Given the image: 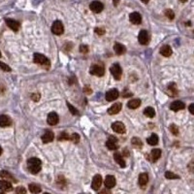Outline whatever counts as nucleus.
<instances>
[{
    "label": "nucleus",
    "mask_w": 194,
    "mask_h": 194,
    "mask_svg": "<svg viewBox=\"0 0 194 194\" xmlns=\"http://www.w3.org/2000/svg\"><path fill=\"white\" fill-rule=\"evenodd\" d=\"M159 52H160V54L163 56H165V58H169V56H171V54H172L173 50H172V49H171L170 46L164 45V46H162V47L160 48V50H159Z\"/></svg>",
    "instance_id": "18"
},
{
    "label": "nucleus",
    "mask_w": 194,
    "mask_h": 194,
    "mask_svg": "<svg viewBox=\"0 0 194 194\" xmlns=\"http://www.w3.org/2000/svg\"><path fill=\"white\" fill-rule=\"evenodd\" d=\"M95 32L98 34V35H103V34H105V29L104 28L97 27V28H95Z\"/></svg>",
    "instance_id": "42"
},
{
    "label": "nucleus",
    "mask_w": 194,
    "mask_h": 194,
    "mask_svg": "<svg viewBox=\"0 0 194 194\" xmlns=\"http://www.w3.org/2000/svg\"><path fill=\"white\" fill-rule=\"evenodd\" d=\"M104 184H105V186L107 188H113L114 186L116 185V178L114 176H112V175L107 176L106 179H105Z\"/></svg>",
    "instance_id": "15"
},
{
    "label": "nucleus",
    "mask_w": 194,
    "mask_h": 194,
    "mask_svg": "<svg viewBox=\"0 0 194 194\" xmlns=\"http://www.w3.org/2000/svg\"><path fill=\"white\" fill-rule=\"evenodd\" d=\"M160 156H161V150L160 149H155V150L151 151V161H153V162L157 161L158 159L160 158Z\"/></svg>",
    "instance_id": "22"
},
{
    "label": "nucleus",
    "mask_w": 194,
    "mask_h": 194,
    "mask_svg": "<svg viewBox=\"0 0 194 194\" xmlns=\"http://www.w3.org/2000/svg\"><path fill=\"white\" fill-rule=\"evenodd\" d=\"M121 107H122L121 103H118H118H115L108 110V114H109V115H116V114L119 113V111L121 110Z\"/></svg>",
    "instance_id": "19"
},
{
    "label": "nucleus",
    "mask_w": 194,
    "mask_h": 194,
    "mask_svg": "<svg viewBox=\"0 0 194 194\" xmlns=\"http://www.w3.org/2000/svg\"><path fill=\"white\" fill-rule=\"evenodd\" d=\"M144 115L147 118H153L155 116V111L151 107H147L144 110Z\"/></svg>",
    "instance_id": "29"
},
{
    "label": "nucleus",
    "mask_w": 194,
    "mask_h": 194,
    "mask_svg": "<svg viewBox=\"0 0 194 194\" xmlns=\"http://www.w3.org/2000/svg\"><path fill=\"white\" fill-rule=\"evenodd\" d=\"M89 72L91 75H94L97 77H102L105 74V67L101 64H94L90 66Z\"/></svg>",
    "instance_id": "2"
},
{
    "label": "nucleus",
    "mask_w": 194,
    "mask_h": 194,
    "mask_svg": "<svg viewBox=\"0 0 194 194\" xmlns=\"http://www.w3.org/2000/svg\"><path fill=\"white\" fill-rule=\"evenodd\" d=\"M13 189V185L10 181L2 180L0 181V190L2 191H11Z\"/></svg>",
    "instance_id": "16"
},
{
    "label": "nucleus",
    "mask_w": 194,
    "mask_h": 194,
    "mask_svg": "<svg viewBox=\"0 0 194 194\" xmlns=\"http://www.w3.org/2000/svg\"><path fill=\"white\" fill-rule=\"evenodd\" d=\"M0 177L3 179H5V181H17L15 179H14V177L11 175L9 172H7V171H2L1 173H0Z\"/></svg>",
    "instance_id": "28"
},
{
    "label": "nucleus",
    "mask_w": 194,
    "mask_h": 194,
    "mask_svg": "<svg viewBox=\"0 0 194 194\" xmlns=\"http://www.w3.org/2000/svg\"><path fill=\"white\" fill-rule=\"evenodd\" d=\"M114 50H115V53L118 55H121L125 53V50H126V48L124 47L122 44H119V43H116L115 46H114Z\"/></svg>",
    "instance_id": "21"
},
{
    "label": "nucleus",
    "mask_w": 194,
    "mask_h": 194,
    "mask_svg": "<svg viewBox=\"0 0 194 194\" xmlns=\"http://www.w3.org/2000/svg\"><path fill=\"white\" fill-rule=\"evenodd\" d=\"M67 106H68V108H69L70 112L73 114V115H78V111H77L76 108H74L70 103H67Z\"/></svg>",
    "instance_id": "40"
},
{
    "label": "nucleus",
    "mask_w": 194,
    "mask_h": 194,
    "mask_svg": "<svg viewBox=\"0 0 194 194\" xmlns=\"http://www.w3.org/2000/svg\"><path fill=\"white\" fill-rule=\"evenodd\" d=\"M11 124H12V119H11L8 116H5V115L0 116V126L8 127Z\"/></svg>",
    "instance_id": "17"
},
{
    "label": "nucleus",
    "mask_w": 194,
    "mask_h": 194,
    "mask_svg": "<svg viewBox=\"0 0 194 194\" xmlns=\"http://www.w3.org/2000/svg\"><path fill=\"white\" fill-rule=\"evenodd\" d=\"M80 52L83 53V54H87L88 53V47L85 45H82L81 47H80Z\"/></svg>",
    "instance_id": "41"
},
{
    "label": "nucleus",
    "mask_w": 194,
    "mask_h": 194,
    "mask_svg": "<svg viewBox=\"0 0 194 194\" xmlns=\"http://www.w3.org/2000/svg\"><path fill=\"white\" fill-rule=\"evenodd\" d=\"M138 40L141 45H147L149 43V33H147V31L141 30L138 35Z\"/></svg>",
    "instance_id": "9"
},
{
    "label": "nucleus",
    "mask_w": 194,
    "mask_h": 194,
    "mask_svg": "<svg viewBox=\"0 0 194 194\" xmlns=\"http://www.w3.org/2000/svg\"><path fill=\"white\" fill-rule=\"evenodd\" d=\"M141 1H142L143 3H149L150 0H141Z\"/></svg>",
    "instance_id": "47"
},
{
    "label": "nucleus",
    "mask_w": 194,
    "mask_h": 194,
    "mask_svg": "<svg viewBox=\"0 0 194 194\" xmlns=\"http://www.w3.org/2000/svg\"><path fill=\"white\" fill-rule=\"evenodd\" d=\"M141 105V100L136 98V99H132L130 100L128 103H127V106L129 109H137V108H139Z\"/></svg>",
    "instance_id": "25"
},
{
    "label": "nucleus",
    "mask_w": 194,
    "mask_h": 194,
    "mask_svg": "<svg viewBox=\"0 0 194 194\" xmlns=\"http://www.w3.org/2000/svg\"><path fill=\"white\" fill-rule=\"evenodd\" d=\"M189 112L192 114V115L194 114V105H193V104H191V105L189 106Z\"/></svg>",
    "instance_id": "46"
},
{
    "label": "nucleus",
    "mask_w": 194,
    "mask_h": 194,
    "mask_svg": "<svg viewBox=\"0 0 194 194\" xmlns=\"http://www.w3.org/2000/svg\"><path fill=\"white\" fill-rule=\"evenodd\" d=\"M170 130H171V132H172L174 135H178L179 134V128H178V126H177V125H175V124H172V125H170Z\"/></svg>",
    "instance_id": "37"
},
{
    "label": "nucleus",
    "mask_w": 194,
    "mask_h": 194,
    "mask_svg": "<svg viewBox=\"0 0 194 194\" xmlns=\"http://www.w3.org/2000/svg\"><path fill=\"white\" fill-rule=\"evenodd\" d=\"M110 70H111L112 75L114 76V78H115V79L117 80V81H118V80H121V75H122V69H121V65L118 64V63L113 64Z\"/></svg>",
    "instance_id": "5"
},
{
    "label": "nucleus",
    "mask_w": 194,
    "mask_h": 194,
    "mask_svg": "<svg viewBox=\"0 0 194 194\" xmlns=\"http://www.w3.org/2000/svg\"><path fill=\"white\" fill-rule=\"evenodd\" d=\"M129 21L132 22L133 24H140L142 21V16L137 12L131 13L129 16Z\"/></svg>",
    "instance_id": "14"
},
{
    "label": "nucleus",
    "mask_w": 194,
    "mask_h": 194,
    "mask_svg": "<svg viewBox=\"0 0 194 194\" xmlns=\"http://www.w3.org/2000/svg\"><path fill=\"white\" fill-rule=\"evenodd\" d=\"M5 21H6V24L12 30L18 31L20 29V22L19 21H17L15 20H12V19H6V20H5Z\"/></svg>",
    "instance_id": "13"
},
{
    "label": "nucleus",
    "mask_w": 194,
    "mask_h": 194,
    "mask_svg": "<svg viewBox=\"0 0 194 194\" xmlns=\"http://www.w3.org/2000/svg\"><path fill=\"white\" fill-rule=\"evenodd\" d=\"M114 157H115V161L121 168H124L125 167V161H124V159H123V156L121 155V153H119V152H116L115 155H114Z\"/></svg>",
    "instance_id": "23"
},
{
    "label": "nucleus",
    "mask_w": 194,
    "mask_h": 194,
    "mask_svg": "<svg viewBox=\"0 0 194 194\" xmlns=\"http://www.w3.org/2000/svg\"><path fill=\"white\" fill-rule=\"evenodd\" d=\"M102 177L101 175H95L92 179V182H91V187L93 190H98L102 185Z\"/></svg>",
    "instance_id": "7"
},
{
    "label": "nucleus",
    "mask_w": 194,
    "mask_h": 194,
    "mask_svg": "<svg viewBox=\"0 0 194 194\" xmlns=\"http://www.w3.org/2000/svg\"><path fill=\"white\" fill-rule=\"evenodd\" d=\"M158 136L156 134H152L149 139H147V143H149V145L151 146H155L158 144Z\"/></svg>",
    "instance_id": "30"
},
{
    "label": "nucleus",
    "mask_w": 194,
    "mask_h": 194,
    "mask_svg": "<svg viewBox=\"0 0 194 194\" xmlns=\"http://www.w3.org/2000/svg\"><path fill=\"white\" fill-rule=\"evenodd\" d=\"M0 56H1V52H0Z\"/></svg>",
    "instance_id": "51"
},
{
    "label": "nucleus",
    "mask_w": 194,
    "mask_h": 194,
    "mask_svg": "<svg viewBox=\"0 0 194 194\" xmlns=\"http://www.w3.org/2000/svg\"><path fill=\"white\" fill-rule=\"evenodd\" d=\"M131 142H132V145H134L135 147H142L143 146V143L141 141V139L137 138V137H134V138H132V140H131Z\"/></svg>",
    "instance_id": "33"
},
{
    "label": "nucleus",
    "mask_w": 194,
    "mask_h": 194,
    "mask_svg": "<svg viewBox=\"0 0 194 194\" xmlns=\"http://www.w3.org/2000/svg\"><path fill=\"white\" fill-rule=\"evenodd\" d=\"M1 153H2V147H0V155H1Z\"/></svg>",
    "instance_id": "49"
},
{
    "label": "nucleus",
    "mask_w": 194,
    "mask_h": 194,
    "mask_svg": "<svg viewBox=\"0 0 194 194\" xmlns=\"http://www.w3.org/2000/svg\"><path fill=\"white\" fill-rule=\"evenodd\" d=\"M168 92H169L170 96H176L177 94H178V90H177V88H176V84H169V87H168Z\"/></svg>",
    "instance_id": "31"
},
{
    "label": "nucleus",
    "mask_w": 194,
    "mask_h": 194,
    "mask_svg": "<svg viewBox=\"0 0 194 194\" xmlns=\"http://www.w3.org/2000/svg\"><path fill=\"white\" fill-rule=\"evenodd\" d=\"M31 99H32L33 101H35V102L39 101V99H40V94H38V93H33V94L31 95Z\"/></svg>",
    "instance_id": "43"
},
{
    "label": "nucleus",
    "mask_w": 194,
    "mask_h": 194,
    "mask_svg": "<svg viewBox=\"0 0 194 194\" xmlns=\"http://www.w3.org/2000/svg\"><path fill=\"white\" fill-rule=\"evenodd\" d=\"M33 60H34V62H35V63L40 64V65H43V66L50 65L49 59L46 58L44 54H34Z\"/></svg>",
    "instance_id": "3"
},
{
    "label": "nucleus",
    "mask_w": 194,
    "mask_h": 194,
    "mask_svg": "<svg viewBox=\"0 0 194 194\" xmlns=\"http://www.w3.org/2000/svg\"><path fill=\"white\" fill-rule=\"evenodd\" d=\"M118 95H119L118 90H117V89H111V90H109L106 93L105 97H106V100L107 101L111 102V101H115L118 98Z\"/></svg>",
    "instance_id": "12"
},
{
    "label": "nucleus",
    "mask_w": 194,
    "mask_h": 194,
    "mask_svg": "<svg viewBox=\"0 0 194 194\" xmlns=\"http://www.w3.org/2000/svg\"><path fill=\"white\" fill-rule=\"evenodd\" d=\"M98 194H112V193H111V191H109V190L104 189V190H101Z\"/></svg>",
    "instance_id": "44"
},
{
    "label": "nucleus",
    "mask_w": 194,
    "mask_h": 194,
    "mask_svg": "<svg viewBox=\"0 0 194 194\" xmlns=\"http://www.w3.org/2000/svg\"><path fill=\"white\" fill-rule=\"evenodd\" d=\"M52 32L55 35H61L64 32L63 24L60 21H55L52 25Z\"/></svg>",
    "instance_id": "4"
},
{
    "label": "nucleus",
    "mask_w": 194,
    "mask_h": 194,
    "mask_svg": "<svg viewBox=\"0 0 194 194\" xmlns=\"http://www.w3.org/2000/svg\"><path fill=\"white\" fill-rule=\"evenodd\" d=\"M180 1H181V2H182V3H185V2H186V1H187V0H180Z\"/></svg>",
    "instance_id": "48"
},
{
    "label": "nucleus",
    "mask_w": 194,
    "mask_h": 194,
    "mask_svg": "<svg viewBox=\"0 0 194 194\" xmlns=\"http://www.w3.org/2000/svg\"><path fill=\"white\" fill-rule=\"evenodd\" d=\"M59 121V118H58V115L54 112H52L50 113L48 115V118H47V121L50 125H55L58 124Z\"/></svg>",
    "instance_id": "10"
},
{
    "label": "nucleus",
    "mask_w": 194,
    "mask_h": 194,
    "mask_svg": "<svg viewBox=\"0 0 194 194\" xmlns=\"http://www.w3.org/2000/svg\"><path fill=\"white\" fill-rule=\"evenodd\" d=\"M149 181V175L147 173H142L139 175V185L141 186H145Z\"/></svg>",
    "instance_id": "24"
},
{
    "label": "nucleus",
    "mask_w": 194,
    "mask_h": 194,
    "mask_svg": "<svg viewBox=\"0 0 194 194\" xmlns=\"http://www.w3.org/2000/svg\"><path fill=\"white\" fill-rule=\"evenodd\" d=\"M69 140H71L72 142L76 143V144H77V143L79 142V140H80V136H79V134H77V133H73V134L70 136Z\"/></svg>",
    "instance_id": "38"
},
{
    "label": "nucleus",
    "mask_w": 194,
    "mask_h": 194,
    "mask_svg": "<svg viewBox=\"0 0 194 194\" xmlns=\"http://www.w3.org/2000/svg\"><path fill=\"white\" fill-rule=\"evenodd\" d=\"M42 168V162L39 158L31 157L27 160V169L32 174H37Z\"/></svg>",
    "instance_id": "1"
},
{
    "label": "nucleus",
    "mask_w": 194,
    "mask_h": 194,
    "mask_svg": "<svg viewBox=\"0 0 194 194\" xmlns=\"http://www.w3.org/2000/svg\"><path fill=\"white\" fill-rule=\"evenodd\" d=\"M54 139V134L52 132V131H47V132H45L44 135L42 136V141L43 143H50L53 142V140Z\"/></svg>",
    "instance_id": "20"
},
{
    "label": "nucleus",
    "mask_w": 194,
    "mask_h": 194,
    "mask_svg": "<svg viewBox=\"0 0 194 194\" xmlns=\"http://www.w3.org/2000/svg\"><path fill=\"white\" fill-rule=\"evenodd\" d=\"M185 108V104L181 101H174L172 104L170 105V109L174 112H178L181 110H184Z\"/></svg>",
    "instance_id": "11"
},
{
    "label": "nucleus",
    "mask_w": 194,
    "mask_h": 194,
    "mask_svg": "<svg viewBox=\"0 0 194 194\" xmlns=\"http://www.w3.org/2000/svg\"><path fill=\"white\" fill-rule=\"evenodd\" d=\"M112 128L116 133H118V134H123L125 132V126H124V124L121 121L114 122L112 124Z\"/></svg>",
    "instance_id": "8"
},
{
    "label": "nucleus",
    "mask_w": 194,
    "mask_h": 194,
    "mask_svg": "<svg viewBox=\"0 0 194 194\" xmlns=\"http://www.w3.org/2000/svg\"><path fill=\"white\" fill-rule=\"evenodd\" d=\"M89 8H90V10L92 11L93 13L98 14V13H101L102 11H103L104 5H103V3H101L100 1H93V2L90 3Z\"/></svg>",
    "instance_id": "6"
},
{
    "label": "nucleus",
    "mask_w": 194,
    "mask_h": 194,
    "mask_svg": "<svg viewBox=\"0 0 194 194\" xmlns=\"http://www.w3.org/2000/svg\"><path fill=\"white\" fill-rule=\"evenodd\" d=\"M69 138H70L69 134L66 133V132H62V133L59 134L58 139V141H65V140H69Z\"/></svg>",
    "instance_id": "34"
},
{
    "label": "nucleus",
    "mask_w": 194,
    "mask_h": 194,
    "mask_svg": "<svg viewBox=\"0 0 194 194\" xmlns=\"http://www.w3.org/2000/svg\"><path fill=\"white\" fill-rule=\"evenodd\" d=\"M165 16H166L169 20H174V18H175V13L173 12L172 10L167 9L166 11H165Z\"/></svg>",
    "instance_id": "35"
},
{
    "label": "nucleus",
    "mask_w": 194,
    "mask_h": 194,
    "mask_svg": "<svg viewBox=\"0 0 194 194\" xmlns=\"http://www.w3.org/2000/svg\"><path fill=\"white\" fill-rule=\"evenodd\" d=\"M44 194H50V193H44Z\"/></svg>",
    "instance_id": "52"
},
{
    "label": "nucleus",
    "mask_w": 194,
    "mask_h": 194,
    "mask_svg": "<svg viewBox=\"0 0 194 194\" xmlns=\"http://www.w3.org/2000/svg\"><path fill=\"white\" fill-rule=\"evenodd\" d=\"M16 194H26V189L22 186H19L16 189Z\"/></svg>",
    "instance_id": "39"
},
{
    "label": "nucleus",
    "mask_w": 194,
    "mask_h": 194,
    "mask_svg": "<svg viewBox=\"0 0 194 194\" xmlns=\"http://www.w3.org/2000/svg\"><path fill=\"white\" fill-rule=\"evenodd\" d=\"M0 194H4V193L3 192H0Z\"/></svg>",
    "instance_id": "50"
},
{
    "label": "nucleus",
    "mask_w": 194,
    "mask_h": 194,
    "mask_svg": "<svg viewBox=\"0 0 194 194\" xmlns=\"http://www.w3.org/2000/svg\"><path fill=\"white\" fill-rule=\"evenodd\" d=\"M28 188H29V191L33 194H38L41 192V187L36 184H30L28 185Z\"/></svg>",
    "instance_id": "27"
},
{
    "label": "nucleus",
    "mask_w": 194,
    "mask_h": 194,
    "mask_svg": "<svg viewBox=\"0 0 194 194\" xmlns=\"http://www.w3.org/2000/svg\"><path fill=\"white\" fill-rule=\"evenodd\" d=\"M117 141L115 139H109L106 142V146L109 150L111 151H116L118 149V144L116 143Z\"/></svg>",
    "instance_id": "26"
},
{
    "label": "nucleus",
    "mask_w": 194,
    "mask_h": 194,
    "mask_svg": "<svg viewBox=\"0 0 194 194\" xmlns=\"http://www.w3.org/2000/svg\"><path fill=\"white\" fill-rule=\"evenodd\" d=\"M131 95H132V93L127 92V91H123V97H129Z\"/></svg>",
    "instance_id": "45"
},
{
    "label": "nucleus",
    "mask_w": 194,
    "mask_h": 194,
    "mask_svg": "<svg viewBox=\"0 0 194 194\" xmlns=\"http://www.w3.org/2000/svg\"><path fill=\"white\" fill-rule=\"evenodd\" d=\"M165 178L168 179V180H175V179H179L180 177L178 175L174 174L173 172H170V171H168V172L165 173Z\"/></svg>",
    "instance_id": "32"
},
{
    "label": "nucleus",
    "mask_w": 194,
    "mask_h": 194,
    "mask_svg": "<svg viewBox=\"0 0 194 194\" xmlns=\"http://www.w3.org/2000/svg\"><path fill=\"white\" fill-rule=\"evenodd\" d=\"M0 68H1V69L5 72H11V70H12L8 66V64H5L4 62H1V61H0Z\"/></svg>",
    "instance_id": "36"
}]
</instances>
